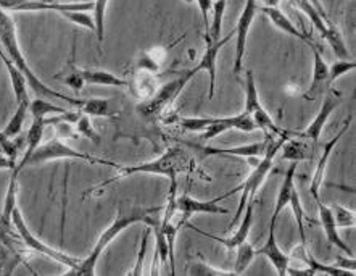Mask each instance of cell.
Here are the masks:
<instances>
[{
  "label": "cell",
  "mask_w": 356,
  "mask_h": 276,
  "mask_svg": "<svg viewBox=\"0 0 356 276\" xmlns=\"http://www.w3.org/2000/svg\"><path fill=\"white\" fill-rule=\"evenodd\" d=\"M5 12H92L94 2H52V0H0Z\"/></svg>",
  "instance_id": "8"
},
{
  "label": "cell",
  "mask_w": 356,
  "mask_h": 276,
  "mask_svg": "<svg viewBox=\"0 0 356 276\" xmlns=\"http://www.w3.org/2000/svg\"><path fill=\"white\" fill-rule=\"evenodd\" d=\"M128 88L131 91V94L137 97L140 102L149 100L150 97L155 94L156 89L160 88L159 76H156V73L137 70L136 75L132 76V79L128 81Z\"/></svg>",
  "instance_id": "20"
},
{
  "label": "cell",
  "mask_w": 356,
  "mask_h": 276,
  "mask_svg": "<svg viewBox=\"0 0 356 276\" xmlns=\"http://www.w3.org/2000/svg\"><path fill=\"white\" fill-rule=\"evenodd\" d=\"M78 110L88 116H102V118L118 116V112L111 110V100L108 99H83V105Z\"/></svg>",
  "instance_id": "30"
},
{
  "label": "cell",
  "mask_w": 356,
  "mask_h": 276,
  "mask_svg": "<svg viewBox=\"0 0 356 276\" xmlns=\"http://www.w3.org/2000/svg\"><path fill=\"white\" fill-rule=\"evenodd\" d=\"M309 3H312L313 7L318 10V13L321 15V17L324 18V22H325V23H327V24H329V23H332V20H330V17L327 15V12H325V8H324V5H323L321 0H309Z\"/></svg>",
  "instance_id": "51"
},
{
  "label": "cell",
  "mask_w": 356,
  "mask_h": 276,
  "mask_svg": "<svg viewBox=\"0 0 356 276\" xmlns=\"http://www.w3.org/2000/svg\"><path fill=\"white\" fill-rule=\"evenodd\" d=\"M55 160H83L86 163H90V165H106L113 168L118 167L115 162L106 160V158H99L76 151L71 146L66 144L63 139H60V137H54V139L47 141L45 144H40L38 149L34 151L33 155L28 158L24 167H38Z\"/></svg>",
  "instance_id": "6"
},
{
  "label": "cell",
  "mask_w": 356,
  "mask_h": 276,
  "mask_svg": "<svg viewBox=\"0 0 356 276\" xmlns=\"http://www.w3.org/2000/svg\"><path fill=\"white\" fill-rule=\"evenodd\" d=\"M289 206L292 207L293 217H295V220H297V227H298V233H300V241H302V244H307V233H305V224H303L305 210H303L302 201H300V194L297 191V187L293 189V192H292V196H291V201H289Z\"/></svg>",
  "instance_id": "39"
},
{
  "label": "cell",
  "mask_w": 356,
  "mask_h": 276,
  "mask_svg": "<svg viewBox=\"0 0 356 276\" xmlns=\"http://www.w3.org/2000/svg\"><path fill=\"white\" fill-rule=\"evenodd\" d=\"M355 68V60H335L334 63L329 66V86H332L334 81H337L340 76L348 73V71H353Z\"/></svg>",
  "instance_id": "42"
},
{
  "label": "cell",
  "mask_w": 356,
  "mask_h": 276,
  "mask_svg": "<svg viewBox=\"0 0 356 276\" xmlns=\"http://www.w3.org/2000/svg\"><path fill=\"white\" fill-rule=\"evenodd\" d=\"M330 210H332V217L337 228H353L356 224V213L353 210H348L347 207L334 204Z\"/></svg>",
  "instance_id": "40"
},
{
  "label": "cell",
  "mask_w": 356,
  "mask_h": 276,
  "mask_svg": "<svg viewBox=\"0 0 356 276\" xmlns=\"http://www.w3.org/2000/svg\"><path fill=\"white\" fill-rule=\"evenodd\" d=\"M259 10H261V12L271 20L274 26H276L279 31H282V33L291 34L293 38L303 40V43H309V40H312V34L302 33V31H300L291 22V20H289L287 15L284 13L282 10H279V7H259Z\"/></svg>",
  "instance_id": "25"
},
{
  "label": "cell",
  "mask_w": 356,
  "mask_h": 276,
  "mask_svg": "<svg viewBox=\"0 0 356 276\" xmlns=\"http://www.w3.org/2000/svg\"><path fill=\"white\" fill-rule=\"evenodd\" d=\"M213 116H186L179 120V125L184 131L189 132H203L207 126H210Z\"/></svg>",
  "instance_id": "41"
},
{
  "label": "cell",
  "mask_w": 356,
  "mask_h": 276,
  "mask_svg": "<svg viewBox=\"0 0 356 276\" xmlns=\"http://www.w3.org/2000/svg\"><path fill=\"white\" fill-rule=\"evenodd\" d=\"M257 257L255 254V247L250 243H242L241 245H237L236 249V265H234V273L241 275L245 272V270L250 267L253 259Z\"/></svg>",
  "instance_id": "36"
},
{
  "label": "cell",
  "mask_w": 356,
  "mask_h": 276,
  "mask_svg": "<svg viewBox=\"0 0 356 276\" xmlns=\"http://www.w3.org/2000/svg\"><path fill=\"white\" fill-rule=\"evenodd\" d=\"M324 39L327 40L330 49L334 50L335 57H337L339 60H348L350 50L347 47V44H345V39H343L342 33H340L339 26L337 24H334V22L327 24V31H325Z\"/></svg>",
  "instance_id": "31"
},
{
  "label": "cell",
  "mask_w": 356,
  "mask_h": 276,
  "mask_svg": "<svg viewBox=\"0 0 356 276\" xmlns=\"http://www.w3.org/2000/svg\"><path fill=\"white\" fill-rule=\"evenodd\" d=\"M335 265V263H334ZM335 267H339V268H343V270H348V272H352V273H355V270H356V263H355V257H350V260L348 259H343V257H337V265H335Z\"/></svg>",
  "instance_id": "50"
},
{
  "label": "cell",
  "mask_w": 356,
  "mask_h": 276,
  "mask_svg": "<svg viewBox=\"0 0 356 276\" xmlns=\"http://www.w3.org/2000/svg\"><path fill=\"white\" fill-rule=\"evenodd\" d=\"M22 263H26V262H24L23 255L19 254L18 250L10 249L8 245L0 243V275H12L13 270ZM28 267H29V265H28ZM29 268H31V267H29ZM33 273H34V270H33Z\"/></svg>",
  "instance_id": "32"
},
{
  "label": "cell",
  "mask_w": 356,
  "mask_h": 276,
  "mask_svg": "<svg viewBox=\"0 0 356 276\" xmlns=\"http://www.w3.org/2000/svg\"><path fill=\"white\" fill-rule=\"evenodd\" d=\"M213 2H215V0H197V5H198V8H200L203 23H205L207 28H208V23H210L208 22V18H210V15H211Z\"/></svg>",
  "instance_id": "49"
},
{
  "label": "cell",
  "mask_w": 356,
  "mask_h": 276,
  "mask_svg": "<svg viewBox=\"0 0 356 276\" xmlns=\"http://www.w3.org/2000/svg\"><path fill=\"white\" fill-rule=\"evenodd\" d=\"M253 213H255V201H248V204L245 206V210H243L241 220H238V222H241V224H238V227L236 228V231H234V234H232L231 238H220V236H216V234L203 231V229L197 228V227H194V224H191V223H186V224L191 229H194L195 233L202 234V236L210 238V239H213V241L222 244L227 250H236L237 245H241L242 243H245L247 238H248V234H250V229L253 227Z\"/></svg>",
  "instance_id": "12"
},
{
  "label": "cell",
  "mask_w": 356,
  "mask_h": 276,
  "mask_svg": "<svg viewBox=\"0 0 356 276\" xmlns=\"http://www.w3.org/2000/svg\"><path fill=\"white\" fill-rule=\"evenodd\" d=\"M0 60L3 61L5 68H7V71H8L10 81H12L15 102H17V104H19V102H22V100L29 99L26 76H24L22 71H19L17 66L13 65V61L8 59V55L5 54V50H2V49H0Z\"/></svg>",
  "instance_id": "26"
},
{
  "label": "cell",
  "mask_w": 356,
  "mask_h": 276,
  "mask_svg": "<svg viewBox=\"0 0 356 276\" xmlns=\"http://www.w3.org/2000/svg\"><path fill=\"white\" fill-rule=\"evenodd\" d=\"M191 275L195 276H225V275H236L232 272H227V270H221V268H215L211 265H208L205 260L202 262H195L191 268Z\"/></svg>",
  "instance_id": "45"
},
{
  "label": "cell",
  "mask_w": 356,
  "mask_h": 276,
  "mask_svg": "<svg viewBox=\"0 0 356 276\" xmlns=\"http://www.w3.org/2000/svg\"><path fill=\"white\" fill-rule=\"evenodd\" d=\"M163 210V207H149V208H140V207H134L131 208V212L124 213L123 210H120V213L116 215V218L111 222L108 228L105 229L104 233L100 234V238L97 239V243L94 244L92 250L86 259H81L79 263L73 268H68V276H92L95 275V267H97V262L100 259V255L105 252V249L118 238V234L121 231H124L126 228L132 227L136 223H145L149 224L154 218V215L160 213Z\"/></svg>",
  "instance_id": "2"
},
{
  "label": "cell",
  "mask_w": 356,
  "mask_h": 276,
  "mask_svg": "<svg viewBox=\"0 0 356 276\" xmlns=\"http://www.w3.org/2000/svg\"><path fill=\"white\" fill-rule=\"evenodd\" d=\"M29 99H24L17 104V110H15V114L12 118H10L8 125L3 128V135L7 137H17L19 132L23 130V125H24V120H26V115L29 112Z\"/></svg>",
  "instance_id": "33"
},
{
  "label": "cell",
  "mask_w": 356,
  "mask_h": 276,
  "mask_svg": "<svg viewBox=\"0 0 356 276\" xmlns=\"http://www.w3.org/2000/svg\"><path fill=\"white\" fill-rule=\"evenodd\" d=\"M12 222H13V228L17 229L18 238L22 239L24 245H26V249H31V250H34V252L42 254V255H45V257H49V259L55 260V262L65 265L66 268H73L79 263V260H81L79 257H73V255L65 254V252H62V250L50 247L49 244L40 241V239L35 236L31 229H29V227L26 224V222H24L23 215H22V212H19L18 207L13 210Z\"/></svg>",
  "instance_id": "7"
},
{
  "label": "cell",
  "mask_w": 356,
  "mask_h": 276,
  "mask_svg": "<svg viewBox=\"0 0 356 276\" xmlns=\"http://www.w3.org/2000/svg\"><path fill=\"white\" fill-rule=\"evenodd\" d=\"M259 12V7L257 0H247L245 7H243L241 17H238L237 28L234 31L236 34V60H234V68L232 73L238 75L243 68V57H245V49H247V38L250 33L252 23L255 20L257 13Z\"/></svg>",
  "instance_id": "11"
},
{
  "label": "cell",
  "mask_w": 356,
  "mask_h": 276,
  "mask_svg": "<svg viewBox=\"0 0 356 276\" xmlns=\"http://www.w3.org/2000/svg\"><path fill=\"white\" fill-rule=\"evenodd\" d=\"M84 84L94 86H111V88H128V79L118 78V76L104 70H78Z\"/></svg>",
  "instance_id": "27"
},
{
  "label": "cell",
  "mask_w": 356,
  "mask_h": 276,
  "mask_svg": "<svg viewBox=\"0 0 356 276\" xmlns=\"http://www.w3.org/2000/svg\"><path fill=\"white\" fill-rule=\"evenodd\" d=\"M225 201V196H218L211 201H198V199H194L191 196H177V210H179L181 217L184 222L187 223L192 215L197 213H207V215H226L229 213L227 208L221 207L220 202Z\"/></svg>",
  "instance_id": "17"
},
{
  "label": "cell",
  "mask_w": 356,
  "mask_h": 276,
  "mask_svg": "<svg viewBox=\"0 0 356 276\" xmlns=\"http://www.w3.org/2000/svg\"><path fill=\"white\" fill-rule=\"evenodd\" d=\"M289 2H291L295 8H298L300 12L307 15V17L309 18V22L313 23V26L316 28L319 31V34L324 38L325 31H327V23H325L324 18L318 13V10L314 8L312 3H309V0H289Z\"/></svg>",
  "instance_id": "34"
},
{
  "label": "cell",
  "mask_w": 356,
  "mask_h": 276,
  "mask_svg": "<svg viewBox=\"0 0 356 276\" xmlns=\"http://www.w3.org/2000/svg\"><path fill=\"white\" fill-rule=\"evenodd\" d=\"M195 75L197 70L194 66V68L191 70L181 71L177 78L168 81L165 84H160V88L156 89L155 94L152 95L149 100L140 102V104L137 105V114H139L142 118L149 121L161 118V116L171 109V105L175 104L177 97L181 95V92L184 91L187 83H189Z\"/></svg>",
  "instance_id": "5"
},
{
  "label": "cell",
  "mask_w": 356,
  "mask_h": 276,
  "mask_svg": "<svg viewBox=\"0 0 356 276\" xmlns=\"http://www.w3.org/2000/svg\"><path fill=\"white\" fill-rule=\"evenodd\" d=\"M63 83H65V86H68V88H71L76 92L84 88V81H83V78H81L78 68H73V71H71L70 75H66L63 78Z\"/></svg>",
  "instance_id": "48"
},
{
  "label": "cell",
  "mask_w": 356,
  "mask_h": 276,
  "mask_svg": "<svg viewBox=\"0 0 356 276\" xmlns=\"http://www.w3.org/2000/svg\"><path fill=\"white\" fill-rule=\"evenodd\" d=\"M29 112H31L33 118H47L50 115H58V114H65L63 107L54 105L47 102L45 99H34L29 102Z\"/></svg>",
  "instance_id": "37"
},
{
  "label": "cell",
  "mask_w": 356,
  "mask_h": 276,
  "mask_svg": "<svg viewBox=\"0 0 356 276\" xmlns=\"http://www.w3.org/2000/svg\"><path fill=\"white\" fill-rule=\"evenodd\" d=\"M229 130L252 132L257 130V126L250 118V115H247L245 112H242V114H238L236 116H213L211 125L207 126V130L202 132V139L205 141L215 139V137H218Z\"/></svg>",
  "instance_id": "14"
},
{
  "label": "cell",
  "mask_w": 356,
  "mask_h": 276,
  "mask_svg": "<svg viewBox=\"0 0 356 276\" xmlns=\"http://www.w3.org/2000/svg\"><path fill=\"white\" fill-rule=\"evenodd\" d=\"M115 176L108 178L106 181H102L95 186L89 187L88 191L84 192V199L89 196V194H100V191L115 181L123 180V178L134 176V175H156V176H165L168 180H177L179 175H187V173L195 171V160L194 157L191 155L189 152L182 147H170V149L165 151L160 157L154 158V160H149L145 163H139V165H129V167H116Z\"/></svg>",
  "instance_id": "1"
},
{
  "label": "cell",
  "mask_w": 356,
  "mask_h": 276,
  "mask_svg": "<svg viewBox=\"0 0 356 276\" xmlns=\"http://www.w3.org/2000/svg\"><path fill=\"white\" fill-rule=\"evenodd\" d=\"M269 137L264 142H252V144H242L237 147H213V146H198L195 149L203 157H238V158H253L263 157L266 152Z\"/></svg>",
  "instance_id": "16"
},
{
  "label": "cell",
  "mask_w": 356,
  "mask_h": 276,
  "mask_svg": "<svg viewBox=\"0 0 356 276\" xmlns=\"http://www.w3.org/2000/svg\"><path fill=\"white\" fill-rule=\"evenodd\" d=\"M0 149H2L12 160L17 162L18 158V144L13 141V137H7L3 131H0Z\"/></svg>",
  "instance_id": "46"
},
{
  "label": "cell",
  "mask_w": 356,
  "mask_h": 276,
  "mask_svg": "<svg viewBox=\"0 0 356 276\" xmlns=\"http://www.w3.org/2000/svg\"><path fill=\"white\" fill-rule=\"evenodd\" d=\"M232 34H227L225 39H220V40H211L210 36L208 33H205V52H203V57L202 60L198 61V65L195 66L197 73H200V71H207L208 73V78H210V88H208V97L213 99L215 97V88H216V61H218V54H220V50L225 47V45L231 40Z\"/></svg>",
  "instance_id": "13"
},
{
  "label": "cell",
  "mask_w": 356,
  "mask_h": 276,
  "mask_svg": "<svg viewBox=\"0 0 356 276\" xmlns=\"http://www.w3.org/2000/svg\"><path fill=\"white\" fill-rule=\"evenodd\" d=\"M227 7V0H216L213 2V10H211V23L210 28H208V36H210L211 40H220L221 39V31H222V18H225V12Z\"/></svg>",
  "instance_id": "35"
},
{
  "label": "cell",
  "mask_w": 356,
  "mask_h": 276,
  "mask_svg": "<svg viewBox=\"0 0 356 276\" xmlns=\"http://www.w3.org/2000/svg\"><path fill=\"white\" fill-rule=\"evenodd\" d=\"M63 18L70 20L71 23L74 24H79V26H83L89 31H94L95 33V23H94V18L90 17L89 12H63L60 13Z\"/></svg>",
  "instance_id": "44"
},
{
  "label": "cell",
  "mask_w": 356,
  "mask_h": 276,
  "mask_svg": "<svg viewBox=\"0 0 356 276\" xmlns=\"http://www.w3.org/2000/svg\"><path fill=\"white\" fill-rule=\"evenodd\" d=\"M245 112L247 115H250V118L255 123L257 130L266 131V132H276V135H284L286 131L279 130V126H276V123L273 121L271 115L264 110V107L261 105V100H259L258 95V88L255 83V78H253V71L247 70L245 71Z\"/></svg>",
  "instance_id": "9"
},
{
  "label": "cell",
  "mask_w": 356,
  "mask_h": 276,
  "mask_svg": "<svg viewBox=\"0 0 356 276\" xmlns=\"http://www.w3.org/2000/svg\"><path fill=\"white\" fill-rule=\"evenodd\" d=\"M293 257L302 260V262H305L308 265V268L312 270L313 275L316 273H324V275H329V276H355V273L348 272V270H343V268H339L335 267V265H325V263H321L319 262L318 259H314V255L309 252L307 244H300L297 249L293 250Z\"/></svg>",
  "instance_id": "23"
},
{
  "label": "cell",
  "mask_w": 356,
  "mask_h": 276,
  "mask_svg": "<svg viewBox=\"0 0 356 276\" xmlns=\"http://www.w3.org/2000/svg\"><path fill=\"white\" fill-rule=\"evenodd\" d=\"M295 170H297V162H292L291 167L287 168L286 175H284L281 187H279L276 206H274V212L271 217V227H276L279 215L282 213L284 208L289 207V201H291V196L295 189Z\"/></svg>",
  "instance_id": "24"
},
{
  "label": "cell",
  "mask_w": 356,
  "mask_h": 276,
  "mask_svg": "<svg viewBox=\"0 0 356 276\" xmlns=\"http://www.w3.org/2000/svg\"><path fill=\"white\" fill-rule=\"evenodd\" d=\"M287 137H289V132H284V135L277 136V139H269L266 152H264V155L257 162V165H255V168H253V171L250 173V176H248L242 184H238L236 189H232V191L222 194L225 199H227L229 196H232V194L242 192L241 202H238V208H237V212H236V215H234V218L231 222V228L237 227L238 220H241L243 210H245V206L248 204V201H253V199H255L258 189L261 187L263 181L266 180L268 173L271 171L274 158H276L277 153L281 152V147L284 146V142H286Z\"/></svg>",
  "instance_id": "4"
},
{
  "label": "cell",
  "mask_w": 356,
  "mask_h": 276,
  "mask_svg": "<svg viewBox=\"0 0 356 276\" xmlns=\"http://www.w3.org/2000/svg\"><path fill=\"white\" fill-rule=\"evenodd\" d=\"M0 44L3 45L5 54H7L8 59L13 61V65L17 66L24 76H26L28 86L34 92H38L39 95L45 97V99H58L65 102V104L76 107V109H79V107L83 105V99L60 94V92L50 89L49 86H45L42 81L33 73V70L29 68L26 59H24L22 49H19L18 38H17V26H15L13 18L2 8H0Z\"/></svg>",
  "instance_id": "3"
},
{
  "label": "cell",
  "mask_w": 356,
  "mask_h": 276,
  "mask_svg": "<svg viewBox=\"0 0 356 276\" xmlns=\"http://www.w3.org/2000/svg\"><path fill=\"white\" fill-rule=\"evenodd\" d=\"M343 100V95L340 91H335L332 88H327V92H325L324 99H323V105L321 109H319L318 115L314 116L313 121L309 123V125L305 128L302 132H297V136H302V137H307V139L313 141V142H319L321 139V135L324 131V126L325 123H327L329 116L332 115V112H335L342 104Z\"/></svg>",
  "instance_id": "10"
},
{
  "label": "cell",
  "mask_w": 356,
  "mask_h": 276,
  "mask_svg": "<svg viewBox=\"0 0 356 276\" xmlns=\"http://www.w3.org/2000/svg\"><path fill=\"white\" fill-rule=\"evenodd\" d=\"M149 234H150V227H147L144 229V238H142V245H140V250H139V257H137L136 267L132 268L131 275H142V265H144V259H145V252H147V239H149Z\"/></svg>",
  "instance_id": "47"
},
{
  "label": "cell",
  "mask_w": 356,
  "mask_h": 276,
  "mask_svg": "<svg viewBox=\"0 0 356 276\" xmlns=\"http://www.w3.org/2000/svg\"><path fill=\"white\" fill-rule=\"evenodd\" d=\"M316 202H318V208H319V223H321V227L324 229L327 241L332 244L334 247H337V249L342 250L343 254H347V257H355L353 250L350 249V245L339 236L337 227H335V222H334L332 210H330V207L324 206L321 201H316Z\"/></svg>",
  "instance_id": "21"
},
{
  "label": "cell",
  "mask_w": 356,
  "mask_h": 276,
  "mask_svg": "<svg viewBox=\"0 0 356 276\" xmlns=\"http://www.w3.org/2000/svg\"><path fill=\"white\" fill-rule=\"evenodd\" d=\"M274 229H276V227L269 228L268 241L264 243L259 249H255V254L264 255V257H266L269 262L273 263V267L276 268L277 275L284 276V275H287V268H289V262H291V259H289V255L284 254V250L279 247Z\"/></svg>",
  "instance_id": "19"
},
{
  "label": "cell",
  "mask_w": 356,
  "mask_h": 276,
  "mask_svg": "<svg viewBox=\"0 0 356 276\" xmlns=\"http://www.w3.org/2000/svg\"><path fill=\"white\" fill-rule=\"evenodd\" d=\"M106 7H108V0H94L92 18H94V23H95V34H97V43H99V45H100L102 43H104Z\"/></svg>",
  "instance_id": "38"
},
{
  "label": "cell",
  "mask_w": 356,
  "mask_h": 276,
  "mask_svg": "<svg viewBox=\"0 0 356 276\" xmlns=\"http://www.w3.org/2000/svg\"><path fill=\"white\" fill-rule=\"evenodd\" d=\"M168 50L165 47H154L145 52H140L136 61V68L142 71H149V73H159L163 63H165Z\"/></svg>",
  "instance_id": "29"
},
{
  "label": "cell",
  "mask_w": 356,
  "mask_h": 276,
  "mask_svg": "<svg viewBox=\"0 0 356 276\" xmlns=\"http://www.w3.org/2000/svg\"><path fill=\"white\" fill-rule=\"evenodd\" d=\"M314 146L316 142L307 139V137L297 136L295 139H286L284 146L281 147L282 158L284 160L291 162H303V160H312L314 155Z\"/></svg>",
  "instance_id": "22"
},
{
  "label": "cell",
  "mask_w": 356,
  "mask_h": 276,
  "mask_svg": "<svg viewBox=\"0 0 356 276\" xmlns=\"http://www.w3.org/2000/svg\"><path fill=\"white\" fill-rule=\"evenodd\" d=\"M74 128H76V131H78L79 136L88 137V139L95 142V144H99V142H100L99 132L94 130L92 125H90V116L81 114L78 121L74 123Z\"/></svg>",
  "instance_id": "43"
},
{
  "label": "cell",
  "mask_w": 356,
  "mask_h": 276,
  "mask_svg": "<svg viewBox=\"0 0 356 276\" xmlns=\"http://www.w3.org/2000/svg\"><path fill=\"white\" fill-rule=\"evenodd\" d=\"M44 130H45V118H33V123L31 126H29V131L26 135V152H24L22 162H19L17 168H15L18 173H22V170L24 168V163H26L28 158L33 155L34 151L38 149L40 142H42Z\"/></svg>",
  "instance_id": "28"
},
{
  "label": "cell",
  "mask_w": 356,
  "mask_h": 276,
  "mask_svg": "<svg viewBox=\"0 0 356 276\" xmlns=\"http://www.w3.org/2000/svg\"><path fill=\"white\" fill-rule=\"evenodd\" d=\"M352 123H353V115H350L348 118L345 120L343 126L337 131V135H335L330 141L325 142V144H323V153H321V157H319L316 170H314V175L312 178V184H309V192H312V196L316 199V201H319V191H321V186L324 181V173H325V168H327L329 158H330V155H332L334 149L337 147V144L343 137L345 132L348 131V128Z\"/></svg>",
  "instance_id": "15"
},
{
  "label": "cell",
  "mask_w": 356,
  "mask_h": 276,
  "mask_svg": "<svg viewBox=\"0 0 356 276\" xmlns=\"http://www.w3.org/2000/svg\"><path fill=\"white\" fill-rule=\"evenodd\" d=\"M309 45V49L313 50V57H314V63H313V79H312V86H309L308 94H305V97L309 100H314L319 94H323L324 89L330 88L329 86V65L325 63V60L323 59L321 50L316 44L313 43V39L307 43Z\"/></svg>",
  "instance_id": "18"
}]
</instances>
